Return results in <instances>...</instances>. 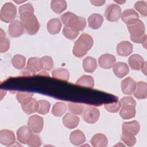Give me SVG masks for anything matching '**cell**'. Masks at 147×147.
<instances>
[{
  "label": "cell",
  "mask_w": 147,
  "mask_h": 147,
  "mask_svg": "<svg viewBox=\"0 0 147 147\" xmlns=\"http://www.w3.org/2000/svg\"><path fill=\"white\" fill-rule=\"evenodd\" d=\"M93 44L92 37L88 34L82 33L74 44L72 53L77 57H82L92 47Z\"/></svg>",
  "instance_id": "1"
},
{
  "label": "cell",
  "mask_w": 147,
  "mask_h": 147,
  "mask_svg": "<svg viewBox=\"0 0 147 147\" xmlns=\"http://www.w3.org/2000/svg\"><path fill=\"white\" fill-rule=\"evenodd\" d=\"M61 20L65 26L70 28L75 32H79L84 29L87 25L85 18L78 16L75 14L67 11L61 16Z\"/></svg>",
  "instance_id": "2"
},
{
  "label": "cell",
  "mask_w": 147,
  "mask_h": 147,
  "mask_svg": "<svg viewBox=\"0 0 147 147\" xmlns=\"http://www.w3.org/2000/svg\"><path fill=\"white\" fill-rule=\"evenodd\" d=\"M19 14L25 32L30 35L36 34L40 29V25L34 14V11H26Z\"/></svg>",
  "instance_id": "3"
},
{
  "label": "cell",
  "mask_w": 147,
  "mask_h": 147,
  "mask_svg": "<svg viewBox=\"0 0 147 147\" xmlns=\"http://www.w3.org/2000/svg\"><path fill=\"white\" fill-rule=\"evenodd\" d=\"M127 29L130 33V40L135 43H141L144 44L146 48V35L145 34V29L144 23L140 20L136 22L127 25Z\"/></svg>",
  "instance_id": "4"
},
{
  "label": "cell",
  "mask_w": 147,
  "mask_h": 147,
  "mask_svg": "<svg viewBox=\"0 0 147 147\" xmlns=\"http://www.w3.org/2000/svg\"><path fill=\"white\" fill-rule=\"evenodd\" d=\"M17 14L16 6L11 2L5 3L0 11V18L3 22H11L16 18Z\"/></svg>",
  "instance_id": "5"
},
{
  "label": "cell",
  "mask_w": 147,
  "mask_h": 147,
  "mask_svg": "<svg viewBox=\"0 0 147 147\" xmlns=\"http://www.w3.org/2000/svg\"><path fill=\"white\" fill-rule=\"evenodd\" d=\"M121 9L117 4L111 3L109 5L105 11V16L110 22L118 21L121 16Z\"/></svg>",
  "instance_id": "6"
},
{
  "label": "cell",
  "mask_w": 147,
  "mask_h": 147,
  "mask_svg": "<svg viewBox=\"0 0 147 147\" xmlns=\"http://www.w3.org/2000/svg\"><path fill=\"white\" fill-rule=\"evenodd\" d=\"M82 114L84 121L87 123L92 124L96 122L100 116L99 110L94 107H88L85 108Z\"/></svg>",
  "instance_id": "7"
},
{
  "label": "cell",
  "mask_w": 147,
  "mask_h": 147,
  "mask_svg": "<svg viewBox=\"0 0 147 147\" xmlns=\"http://www.w3.org/2000/svg\"><path fill=\"white\" fill-rule=\"evenodd\" d=\"M28 126L34 133H40L44 126L43 118L38 115H33L29 117L28 121Z\"/></svg>",
  "instance_id": "8"
},
{
  "label": "cell",
  "mask_w": 147,
  "mask_h": 147,
  "mask_svg": "<svg viewBox=\"0 0 147 147\" xmlns=\"http://www.w3.org/2000/svg\"><path fill=\"white\" fill-rule=\"evenodd\" d=\"M25 29L20 20H14L10 22L8 28V32L12 37H20L24 33Z\"/></svg>",
  "instance_id": "9"
},
{
  "label": "cell",
  "mask_w": 147,
  "mask_h": 147,
  "mask_svg": "<svg viewBox=\"0 0 147 147\" xmlns=\"http://www.w3.org/2000/svg\"><path fill=\"white\" fill-rule=\"evenodd\" d=\"M0 142L1 144L10 146L16 143V137L14 133L9 130L2 129L0 131Z\"/></svg>",
  "instance_id": "10"
},
{
  "label": "cell",
  "mask_w": 147,
  "mask_h": 147,
  "mask_svg": "<svg viewBox=\"0 0 147 147\" xmlns=\"http://www.w3.org/2000/svg\"><path fill=\"white\" fill-rule=\"evenodd\" d=\"M21 105L23 111L28 115L37 112L39 106L38 101L33 97L29 98Z\"/></svg>",
  "instance_id": "11"
},
{
  "label": "cell",
  "mask_w": 147,
  "mask_h": 147,
  "mask_svg": "<svg viewBox=\"0 0 147 147\" xmlns=\"http://www.w3.org/2000/svg\"><path fill=\"white\" fill-rule=\"evenodd\" d=\"M116 63L115 56L110 53H105L101 55L98 59V63L103 69H110Z\"/></svg>",
  "instance_id": "12"
},
{
  "label": "cell",
  "mask_w": 147,
  "mask_h": 147,
  "mask_svg": "<svg viewBox=\"0 0 147 147\" xmlns=\"http://www.w3.org/2000/svg\"><path fill=\"white\" fill-rule=\"evenodd\" d=\"M122 20L127 25H130L139 20L138 14L133 9H129L124 10L121 14Z\"/></svg>",
  "instance_id": "13"
},
{
  "label": "cell",
  "mask_w": 147,
  "mask_h": 147,
  "mask_svg": "<svg viewBox=\"0 0 147 147\" xmlns=\"http://www.w3.org/2000/svg\"><path fill=\"white\" fill-rule=\"evenodd\" d=\"M121 89L124 94L131 95L135 91L136 82L130 77H127L121 82Z\"/></svg>",
  "instance_id": "14"
},
{
  "label": "cell",
  "mask_w": 147,
  "mask_h": 147,
  "mask_svg": "<svg viewBox=\"0 0 147 147\" xmlns=\"http://www.w3.org/2000/svg\"><path fill=\"white\" fill-rule=\"evenodd\" d=\"M133 52V45L127 41H122L117 46V53L121 56L126 57Z\"/></svg>",
  "instance_id": "15"
},
{
  "label": "cell",
  "mask_w": 147,
  "mask_h": 147,
  "mask_svg": "<svg viewBox=\"0 0 147 147\" xmlns=\"http://www.w3.org/2000/svg\"><path fill=\"white\" fill-rule=\"evenodd\" d=\"M80 118L74 114L67 113L63 118V123L65 127L72 129L76 127L79 123Z\"/></svg>",
  "instance_id": "16"
},
{
  "label": "cell",
  "mask_w": 147,
  "mask_h": 147,
  "mask_svg": "<svg viewBox=\"0 0 147 147\" xmlns=\"http://www.w3.org/2000/svg\"><path fill=\"white\" fill-rule=\"evenodd\" d=\"M114 74L119 78H122L126 76L129 72V68L127 64L123 62H118L113 67Z\"/></svg>",
  "instance_id": "17"
},
{
  "label": "cell",
  "mask_w": 147,
  "mask_h": 147,
  "mask_svg": "<svg viewBox=\"0 0 147 147\" xmlns=\"http://www.w3.org/2000/svg\"><path fill=\"white\" fill-rule=\"evenodd\" d=\"M140 130V125L138 121H133L130 122H125L122 124V132H126L137 135Z\"/></svg>",
  "instance_id": "18"
},
{
  "label": "cell",
  "mask_w": 147,
  "mask_h": 147,
  "mask_svg": "<svg viewBox=\"0 0 147 147\" xmlns=\"http://www.w3.org/2000/svg\"><path fill=\"white\" fill-rule=\"evenodd\" d=\"M69 141L73 145L80 146L86 141V136L81 130H76L71 133Z\"/></svg>",
  "instance_id": "19"
},
{
  "label": "cell",
  "mask_w": 147,
  "mask_h": 147,
  "mask_svg": "<svg viewBox=\"0 0 147 147\" xmlns=\"http://www.w3.org/2000/svg\"><path fill=\"white\" fill-rule=\"evenodd\" d=\"M103 22V16L98 13H94L90 15L88 18V26L93 29H99Z\"/></svg>",
  "instance_id": "20"
},
{
  "label": "cell",
  "mask_w": 147,
  "mask_h": 147,
  "mask_svg": "<svg viewBox=\"0 0 147 147\" xmlns=\"http://www.w3.org/2000/svg\"><path fill=\"white\" fill-rule=\"evenodd\" d=\"M135 106L130 105H125L121 106L119 111L120 116L124 119L133 118L136 115Z\"/></svg>",
  "instance_id": "21"
},
{
  "label": "cell",
  "mask_w": 147,
  "mask_h": 147,
  "mask_svg": "<svg viewBox=\"0 0 147 147\" xmlns=\"http://www.w3.org/2000/svg\"><path fill=\"white\" fill-rule=\"evenodd\" d=\"M32 133V130L28 126L20 127L17 131V137L18 141L23 144H26L27 140Z\"/></svg>",
  "instance_id": "22"
},
{
  "label": "cell",
  "mask_w": 147,
  "mask_h": 147,
  "mask_svg": "<svg viewBox=\"0 0 147 147\" xmlns=\"http://www.w3.org/2000/svg\"><path fill=\"white\" fill-rule=\"evenodd\" d=\"M144 62V58L138 54H133L131 55L128 59L129 66L134 70L140 69Z\"/></svg>",
  "instance_id": "23"
},
{
  "label": "cell",
  "mask_w": 147,
  "mask_h": 147,
  "mask_svg": "<svg viewBox=\"0 0 147 147\" xmlns=\"http://www.w3.org/2000/svg\"><path fill=\"white\" fill-rule=\"evenodd\" d=\"M62 24L61 21L57 18L49 20L47 24V28L48 32L51 34H56L61 30Z\"/></svg>",
  "instance_id": "24"
},
{
  "label": "cell",
  "mask_w": 147,
  "mask_h": 147,
  "mask_svg": "<svg viewBox=\"0 0 147 147\" xmlns=\"http://www.w3.org/2000/svg\"><path fill=\"white\" fill-rule=\"evenodd\" d=\"M134 96L138 99H146L147 97V84L145 82L136 83V88Z\"/></svg>",
  "instance_id": "25"
},
{
  "label": "cell",
  "mask_w": 147,
  "mask_h": 147,
  "mask_svg": "<svg viewBox=\"0 0 147 147\" xmlns=\"http://www.w3.org/2000/svg\"><path fill=\"white\" fill-rule=\"evenodd\" d=\"M90 142L94 147H104L107 145L108 140L105 134L97 133L92 136Z\"/></svg>",
  "instance_id": "26"
},
{
  "label": "cell",
  "mask_w": 147,
  "mask_h": 147,
  "mask_svg": "<svg viewBox=\"0 0 147 147\" xmlns=\"http://www.w3.org/2000/svg\"><path fill=\"white\" fill-rule=\"evenodd\" d=\"M82 65L85 72L92 73L97 68L96 60L93 57L87 56L83 59Z\"/></svg>",
  "instance_id": "27"
},
{
  "label": "cell",
  "mask_w": 147,
  "mask_h": 147,
  "mask_svg": "<svg viewBox=\"0 0 147 147\" xmlns=\"http://www.w3.org/2000/svg\"><path fill=\"white\" fill-rule=\"evenodd\" d=\"M52 76L57 79L68 81L69 78V73L67 69L60 68L53 69L52 71Z\"/></svg>",
  "instance_id": "28"
},
{
  "label": "cell",
  "mask_w": 147,
  "mask_h": 147,
  "mask_svg": "<svg viewBox=\"0 0 147 147\" xmlns=\"http://www.w3.org/2000/svg\"><path fill=\"white\" fill-rule=\"evenodd\" d=\"M67 7V3L63 0H53L51 2L52 10L57 14H60L64 11Z\"/></svg>",
  "instance_id": "29"
},
{
  "label": "cell",
  "mask_w": 147,
  "mask_h": 147,
  "mask_svg": "<svg viewBox=\"0 0 147 147\" xmlns=\"http://www.w3.org/2000/svg\"><path fill=\"white\" fill-rule=\"evenodd\" d=\"M76 84L88 88H93L94 86V80L91 76L83 75L78 79Z\"/></svg>",
  "instance_id": "30"
},
{
  "label": "cell",
  "mask_w": 147,
  "mask_h": 147,
  "mask_svg": "<svg viewBox=\"0 0 147 147\" xmlns=\"http://www.w3.org/2000/svg\"><path fill=\"white\" fill-rule=\"evenodd\" d=\"M27 66L32 68L36 72H39L43 69V64L41 59L37 57L29 58L28 60Z\"/></svg>",
  "instance_id": "31"
},
{
  "label": "cell",
  "mask_w": 147,
  "mask_h": 147,
  "mask_svg": "<svg viewBox=\"0 0 147 147\" xmlns=\"http://www.w3.org/2000/svg\"><path fill=\"white\" fill-rule=\"evenodd\" d=\"M10 48V41L6 37L5 32L0 29V52L5 53L8 51Z\"/></svg>",
  "instance_id": "32"
},
{
  "label": "cell",
  "mask_w": 147,
  "mask_h": 147,
  "mask_svg": "<svg viewBox=\"0 0 147 147\" xmlns=\"http://www.w3.org/2000/svg\"><path fill=\"white\" fill-rule=\"evenodd\" d=\"M11 63L16 69H23L26 64V58L21 55H16L11 59Z\"/></svg>",
  "instance_id": "33"
},
{
  "label": "cell",
  "mask_w": 147,
  "mask_h": 147,
  "mask_svg": "<svg viewBox=\"0 0 147 147\" xmlns=\"http://www.w3.org/2000/svg\"><path fill=\"white\" fill-rule=\"evenodd\" d=\"M67 110V105L63 102H56L52 109V113L56 117L62 116Z\"/></svg>",
  "instance_id": "34"
},
{
  "label": "cell",
  "mask_w": 147,
  "mask_h": 147,
  "mask_svg": "<svg viewBox=\"0 0 147 147\" xmlns=\"http://www.w3.org/2000/svg\"><path fill=\"white\" fill-rule=\"evenodd\" d=\"M68 107L69 111L75 115H81L85 109L84 105L76 103H69Z\"/></svg>",
  "instance_id": "35"
},
{
  "label": "cell",
  "mask_w": 147,
  "mask_h": 147,
  "mask_svg": "<svg viewBox=\"0 0 147 147\" xmlns=\"http://www.w3.org/2000/svg\"><path fill=\"white\" fill-rule=\"evenodd\" d=\"M121 140L129 146H132L134 145L136 142L135 135L126 132H122L121 135Z\"/></svg>",
  "instance_id": "36"
},
{
  "label": "cell",
  "mask_w": 147,
  "mask_h": 147,
  "mask_svg": "<svg viewBox=\"0 0 147 147\" xmlns=\"http://www.w3.org/2000/svg\"><path fill=\"white\" fill-rule=\"evenodd\" d=\"M41 144L42 142L40 137L33 133L30 134L26 142V144L31 147H38L41 146Z\"/></svg>",
  "instance_id": "37"
},
{
  "label": "cell",
  "mask_w": 147,
  "mask_h": 147,
  "mask_svg": "<svg viewBox=\"0 0 147 147\" xmlns=\"http://www.w3.org/2000/svg\"><path fill=\"white\" fill-rule=\"evenodd\" d=\"M38 105V109L37 110V113L38 114L44 115L49 111L51 104L48 101L44 99L39 100Z\"/></svg>",
  "instance_id": "38"
},
{
  "label": "cell",
  "mask_w": 147,
  "mask_h": 147,
  "mask_svg": "<svg viewBox=\"0 0 147 147\" xmlns=\"http://www.w3.org/2000/svg\"><path fill=\"white\" fill-rule=\"evenodd\" d=\"M135 9L144 17L147 16V3L145 1H139L134 5Z\"/></svg>",
  "instance_id": "39"
},
{
  "label": "cell",
  "mask_w": 147,
  "mask_h": 147,
  "mask_svg": "<svg viewBox=\"0 0 147 147\" xmlns=\"http://www.w3.org/2000/svg\"><path fill=\"white\" fill-rule=\"evenodd\" d=\"M63 34L69 40H74L75 39L79 34V32H75L70 28L64 26L63 30H62Z\"/></svg>",
  "instance_id": "40"
},
{
  "label": "cell",
  "mask_w": 147,
  "mask_h": 147,
  "mask_svg": "<svg viewBox=\"0 0 147 147\" xmlns=\"http://www.w3.org/2000/svg\"><path fill=\"white\" fill-rule=\"evenodd\" d=\"M104 107L109 112L117 113L121 109V104L120 101H117L111 103H106L104 105Z\"/></svg>",
  "instance_id": "41"
},
{
  "label": "cell",
  "mask_w": 147,
  "mask_h": 147,
  "mask_svg": "<svg viewBox=\"0 0 147 147\" xmlns=\"http://www.w3.org/2000/svg\"><path fill=\"white\" fill-rule=\"evenodd\" d=\"M33 94L28 92H23V91H18L17 93L16 98L18 100V102L22 104L29 98L33 97Z\"/></svg>",
  "instance_id": "42"
},
{
  "label": "cell",
  "mask_w": 147,
  "mask_h": 147,
  "mask_svg": "<svg viewBox=\"0 0 147 147\" xmlns=\"http://www.w3.org/2000/svg\"><path fill=\"white\" fill-rule=\"evenodd\" d=\"M42 64H43V69L45 71L51 70L53 67V61L51 57L48 56H43L41 58Z\"/></svg>",
  "instance_id": "43"
},
{
  "label": "cell",
  "mask_w": 147,
  "mask_h": 147,
  "mask_svg": "<svg viewBox=\"0 0 147 147\" xmlns=\"http://www.w3.org/2000/svg\"><path fill=\"white\" fill-rule=\"evenodd\" d=\"M120 102L121 104V106L125 105H133L136 107V102L134 99L131 96H125L121 99Z\"/></svg>",
  "instance_id": "44"
},
{
  "label": "cell",
  "mask_w": 147,
  "mask_h": 147,
  "mask_svg": "<svg viewBox=\"0 0 147 147\" xmlns=\"http://www.w3.org/2000/svg\"><path fill=\"white\" fill-rule=\"evenodd\" d=\"M36 72L32 68L26 65L21 71V74L23 76H32L36 75Z\"/></svg>",
  "instance_id": "45"
},
{
  "label": "cell",
  "mask_w": 147,
  "mask_h": 147,
  "mask_svg": "<svg viewBox=\"0 0 147 147\" xmlns=\"http://www.w3.org/2000/svg\"><path fill=\"white\" fill-rule=\"evenodd\" d=\"M26 11H34L33 6L29 2L23 5H21L19 7V14Z\"/></svg>",
  "instance_id": "46"
},
{
  "label": "cell",
  "mask_w": 147,
  "mask_h": 147,
  "mask_svg": "<svg viewBox=\"0 0 147 147\" xmlns=\"http://www.w3.org/2000/svg\"><path fill=\"white\" fill-rule=\"evenodd\" d=\"M90 2L94 5L96 6H100L103 5L105 3V1H91Z\"/></svg>",
  "instance_id": "47"
},
{
  "label": "cell",
  "mask_w": 147,
  "mask_h": 147,
  "mask_svg": "<svg viewBox=\"0 0 147 147\" xmlns=\"http://www.w3.org/2000/svg\"><path fill=\"white\" fill-rule=\"evenodd\" d=\"M141 71L146 75V62L145 61L142 67H141Z\"/></svg>",
  "instance_id": "48"
},
{
  "label": "cell",
  "mask_w": 147,
  "mask_h": 147,
  "mask_svg": "<svg viewBox=\"0 0 147 147\" xmlns=\"http://www.w3.org/2000/svg\"><path fill=\"white\" fill-rule=\"evenodd\" d=\"M39 75H44V76H49V75H48V73L45 72V71H42L41 72H40L38 74Z\"/></svg>",
  "instance_id": "49"
},
{
  "label": "cell",
  "mask_w": 147,
  "mask_h": 147,
  "mask_svg": "<svg viewBox=\"0 0 147 147\" xmlns=\"http://www.w3.org/2000/svg\"><path fill=\"white\" fill-rule=\"evenodd\" d=\"M115 2H116V3H125V1H114Z\"/></svg>",
  "instance_id": "50"
}]
</instances>
